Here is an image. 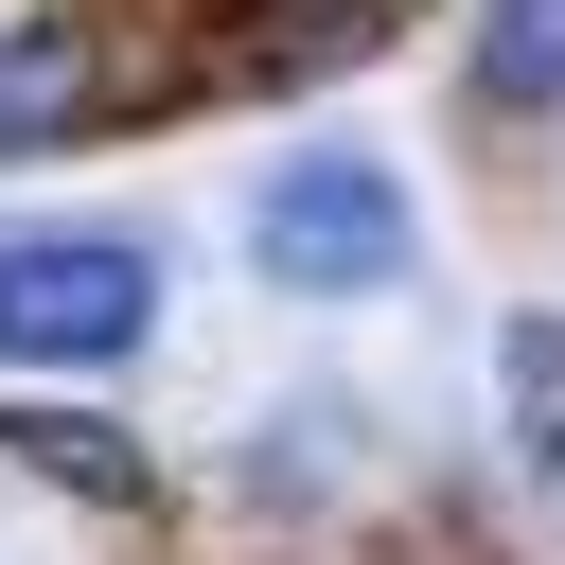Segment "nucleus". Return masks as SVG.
Listing matches in <instances>:
<instances>
[{"label": "nucleus", "mask_w": 565, "mask_h": 565, "mask_svg": "<svg viewBox=\"0 0 565 565\" xmlns=\"http://www.w3.org/2000/svg\"><path fill=\"white\" fill-rule=\"evenodd\" d=\"M159 335L141 230H0V371H124Z\"/></svg>", "instance_id": "1"}, {"label": "nucleus", "mask_w": 565, "mask_h": 565, "mask_svg": "<svg viewBox=\"0 0 565 565\" xmlns=\"http://www.w3.org/2000/svg\"><path fill=\"white\" fill-rule=\"evenodd\" d=\"M494 406H512V459H530V477H565V318H547V300L494 335Z\"/></svg>", "instance_id": "5"}, {"label": "nucleus", "mask_w": 565, "mask_h": 565, "mask_svg": "<svg viewBox=\"0 0 565 565\" xmlns=\"http://www.w3.org/2000/svg\"><path fill=\"white\" fill-rule=\"evenodd\" d=\"M0 441H18V459H35L53 494H88V512H141V494H159V459H141L124 424H71V406H18Z\"/></svg>", "instance_id": "3"}, {"label": "nucleus", "mask_w": 565, "mask_h": 565, "mask_svg": "<svg viewBox=\"0 0 565 565\" xmlns=\"http://www.w3.org/2000/svg\"><path fill=\"white\" fill-rule=\"evenodd\" d=\"M71 124H88V35L71 18H18L0 35V159L18 141H71Z\"/></svg>", "instance_id": "4"}, {"label": "nucleus", "mask_w": 565, "mask_h": 565, "mask_svg": "<svg viewBox=\"0 0 565 565\" xmlns=\"http://www.w3.org/2000/svg\"><path fill=\"white\" fill-rule=\"evenodd\" d=\"M247 247H265V282H300V300H371V282H406V177L353 159V141H318V159L265 177Z\"/></svg>", "instance_id": "2"}, {"label": "nucleus", "mask_w": 565, "mask_h": 565, "mask_svg": "<svg viewBox=\"0 0 565 565\" xmlns=\"http://www.w3.org/2000/svg\"><path fill=\"white\" fill-rule=\"evenodd\" d=\"M477 106H494V124L565 106V0H494V18H477Z\"/></svg>", "instance_id": "6"}]
</instances>
